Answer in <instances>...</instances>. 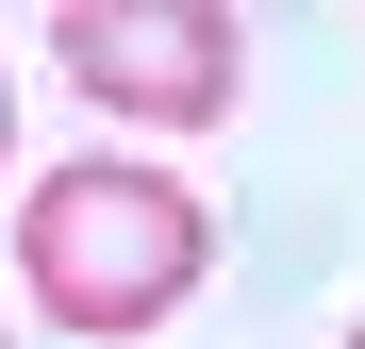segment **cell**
Instances as JSON below:
<instances>
[{
	"mask_svg": "<svg viewBox=\"0 0 365 349\" xmlns=\"http://www.w3.org/2000/svg\"><path fill=\"white\" fill-rule=\"evenodd\" d=\"M0 150H17V84H0Z\"/></svg>",
	"mask_w": 365,
	"mask_h": 349,
	"instance_id": "obj_3",
	"label": "cell"
},
{
	"mask_svg": "<svg viewBox=\"0 0 365 349\" xmlns=\"http://www.w3.org/2000/svg\"><path fill=\"white\" fill-rule=\"evenodd\" d=\"M349 349H365V316H349Z\"/></svg>",
	"mask_w": 365,
	"mask_h": 349,
	"instance_id": "obj_4",
	"label": "cell"
},
{
	"mask_svg": "<svg viewBox=\"0 0 365 349\" xmlns=\"http://www.w3.org/2000/svg\"><path fill=\"white\" fill-rule=\"evenodd\" d=\"M50 67L100 116H133V133H216L232 84H250V34L216 0H67L50 17Z\"/></svg>",
	"mask_w": 365,
	"mask_h": 349,
	"instance_id": "obj_2",
	"label": "cell"
},
{
	"mask_svg": "<svg viewBox=\"0 0 365 349\" xmlns=\"http://www.w3.org/2000/svg\"><path fill=\"white\" fill-rule=\"evenodd\" d=\"M200 266H216V216L150 150H83L17 200V283L50 300V333H150V316H182Z\"/></svg>",
	"mask_w": 365,
	"mask_h": 349,
	"instance_id": "obj_1",
	"label": "cell"
}]
</instances>
